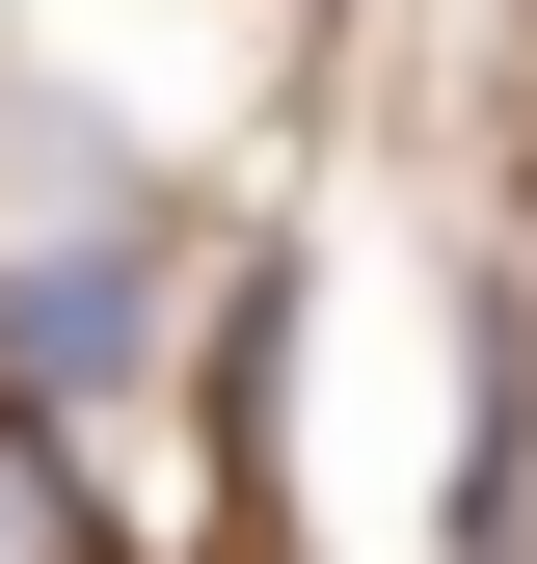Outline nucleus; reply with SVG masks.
<instances>
[{
  "instance_id": "f257e3e1",
  "label": "nucleus",
  "mask_w": 537,
  "mask_h": 564,
  "mask_svg": "<svg viewBox=\"0 0 537 564\" xmlns=\"http://www.w3.org/2000/svg\"><path fill=\"white\" fill-rule=\"evenodd\" d=\"M108 349H134V269H108V242L0 269V377H28V403H54V377H108Z\"/></svg>"
},
{
  "instance_id": "f03ea898",
  "label": "nucleus",
  "mask_w": 537,
  "mask_h": 564,
  "mask_svg": "<svg viewBox=\"0 0 537 564\" xmlns=\"http://www.w3.org/2000/svg\"><path fill=\"white\" fill-rule=\"evenodd\" d=\"M0 564H108V538H81V484H54V431H0Z\"/></svg>"
}]
</instances>
